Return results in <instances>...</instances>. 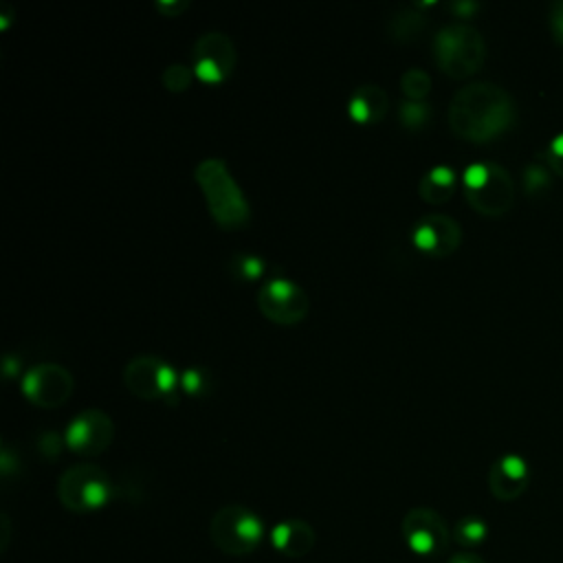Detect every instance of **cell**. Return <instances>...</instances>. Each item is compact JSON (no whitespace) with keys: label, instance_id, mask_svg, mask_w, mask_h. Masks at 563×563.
Segmentation results:
<instances>
[{"label":"cell","instance_id":"obj_1","mask_svg":"<svg viewBox=\"0 0 563 563\" xmlns=\"http://www.w3.org/2000/svg\"><path fill=\"white\" fill-rule=\"evenodd\" d=\"M515 101L493 81H471L449 103V128L464 141L488 143L515 123Z\"/></svg>","mask_w":563,"mask_h":563},{"label":"cell","instance_id":"obj_2","mask_svg":"<svg viewBox=\"0 0 563 563\" xmlns=\"http://www.w3.org/2000/svg\"><path fill=\"white\" fill-rule=\"evenodd\" d=\"M194 178L205 196L209 216L218 227L235 231L249 222L251 207L242 187L222 158H205L196 165Z\"/></svg>","mask_w":563,"mask_h":563},{"label":"cell","instance_id":"obj_3","mask_svg":"<svg viewBox=\"0 0 563 563\" xmlns=\"http://www.w3.org/2000/svg\"><path fill=\"white\" fill-rule=\"evenodd\" d=\"M433 57L440 70L453 79H466L486 62V42L482 33L464 22L442 26L433 37Z\"/></svg>","mask_w":563,"mask_h":563},{"label":"cell","instance_id":"obj_4","mask_svg":"<svg viewBox=\"0 0 563 563\" xmlns=\"http://www.w3.org/2000/svg\"><path fill=\"white\" fill-rule=\"evenodd\" d=\"M466 202L482 216L497 218L510 211L515 202V180L497 163H473L462 174Z\"/></svg>","mask_w":563,"mask_h":563},{"label":"cell","instance_id":"obj_5","mask_svg":"<svg viewBox=\"0 0 563 563\" xmlns=\"http://www.w3.org/2000/svg\"><path fill=\"white\" fill-rule=\"evenodd\" d=\"M266 528L260 515L242 504H227L218 508L209 521V537L213 545L229 556H246L260 548Z\"/></svg>","mask_w":563,"mask_h":563},{"label":"cell","instance_id":"obj_6","mask_svg":"<svg viewBox=\"0 0 563 563\" xmlns=\"http://www.w3.org/2000/svg\"><path fill=\"white\" fill-rule=\"evenodd\" d=\"M114 495V484L110 475L90 462L75 464L66 468L57 482V497L62 506L70 512L86 515L103 508Z\"/></svg>","mask_w":563,"mask_h":563},{"label":"cell","instance_id":"obj_7","mask_svg":"<svg viewBox=\"0 0 563 563\" xmlns=\"http://www.w3.org/2000/svg\"><path fill=\"white\" fill-rule=\"evenodd\" d=\"M123 385L141 400L174 398L180 387L176 369L154 354H139L123 367Z\"/></svg>","mask_w":563,"mask_h":563},{"label":"cell","instance_id":"obj_8","mask_svg":"<svg viewBox=\"0 0 563 563\" xmlns=\"http://www.w3.org/2000/svg\"><path fill=\"white\" fill-rule=\"evenodd\" d=\"M260 312L279 325H295L306 319L310 310V299L306 290L286 277L268 279L257 290Z\"/></svg>","mask_w":563,"mask_h":563},{"label":"cell","instance_id":"obj_9","mask_svg":"<svg viewBox=\"0 0 563 563\" xmlns=\"http://www.w3.org/2000/svg\"><path fill=\"white\" fill-rule=\"evenodd\" d=\"M235 62V44L222 31H207L191 46V68L200 81H224L227 77H231Z\"/></svg>","mask_w":563,"mask_h":563},{"label":"cell","instance_id":"obj_10","mask_svg":"<svg viewBox=\"0 0 563 563\" xmlns=\"http://www.w3.org/2000/svg\"><path fill=\"white\" fill-rule=\"evenodd\" d=\"M405 545L418 556H438L449 545V528L440 512L433 508H411L400 521Z\"/></svg>","mask_w":563,"mask_h":563},{"label":"cell","instance_id":"obj_11","mask_svg":"<svg viewBox=\"0 0 563 563\" xmlns=\"http://www.w3.org/2000/svg\"><path fill=\"white\" fill-rule=\"evenodd\" d=\"M73 389L75 378L59 363H37L29 367L22 378L24 396L42 409L62 407L73 396Z\"/></svg>","mask_w":563,"mask_h":563},{"label":"cell","instance_id":"obj_12","mask_svg":"<svg viewBox=\"0 0 563 563\" xmlns=\"http://www.w3.org/2000/svg\"><path fill=\"white\" fill-rule=\"evenodd\" d=\"M114 440V422L101 409H84L79 411L66 427L64 442L77 455H99Z\"/></svg>","mask_w":563,"mask_h":563},{"label":"cell","instance_id":"obj_13","mask_svg":"<svg viewBox=\"0 0 563 563\" xmlns=\"http://www.w3.org/2000/svg\"><path fill=\"white\" fill-rule=\"evenodd\" d=\"M413 244L431 257H449L462 244V227L446 213L422 216L413 227Z\"/></svg>","mask_w":563,"mask_h":563},{"label":"cell","instance_id":"obj_14","mask_svg":"<svg viewBox=\"0 0 563 563\" xmlns=\"http://www.w3.org/2000/svg\"><path fill=\"white\" fill-rule=\"evenodd\" d=\"M530 484L528 462L517 453L497 457L488 471V490L499 501H515Z\"/></svg>","mask_w":563,"mask_h":563},{"label":"cell","instance_id":"obj_15","mask_svg":"<svg viewBox=\"0 0 563 563\" xmlns=\"http://www.w3.org/2000/svg\"><path fill=\"white\" fill-rule=\"evenodd\" d=\"M314 541H317V534H314L312 526L303 519L290 517V519L275 523V528L271 530L273 548L288 559L306 556L314 548Z\"/></svg>","mask_w":563,"mask_h":563},{"label":"cell","instance_id":"obj_16","mask_svg":"<svg viewBox=\"0 0 563 563\" xmlns=\"http://www.w3.org/2000/svg\"><path fill=\"white\" fill-rule=\"evenodd\" d=\"M389 110V95L378 84H363L354 88L347 101V114L361 125L378 123Z\"/></svg>","mask_w":563,"mask_h":563},{"label":"cell","instance_id":"obj_17","mask_svg":"<svg viewBox=\"0 0 563 563\" xmlns=\"http://www.w3.org/2000/svg\"><path fill=\"white\" fill-rule=\"evenodd\" d=\"M455 189H457V174L449 165H435L418 180V196L427 205L449 202Z\"/></svg>","mask_w":563,"mask_h":563},{"label":"cell","instance_id":"obj_18","mask_svg":"<svg viewBox=\"0 0 563 563\" xmlns=\"http://www.w3.org/2000/svg\"><path fill=\"white\" fill-rule=\"evenodd\" d=\"M427 26V18L416 9H400L389 20V33L396 42H413Z\"/></svg>","mask_w":563,"mask_h":563},{"label":"cell","instance_id":"obj_19","mask_svg":"<svg viewBox=\"0 0 563 563\" xmlns=\"http://www.w3.org/2000/svg\"><path fill=\"white\" fill-rule=\"evenodd\" d=\"M486 537H488V526L477 515H466L457 519V523L453 526V539L464 548H475L484 543Z\"/></svg>","mask_w":563,"mask_h":563},{"label":"cell","instance_id":"obj_20","mask_svg":"<svg viewBox=\"0 0 563 563\" xmlns=\"http://www.w3.org/2000/svg\"><path fill=\"white\" fill-rule=\"evenodd\" d=\"M400 90L409 101H424L431 92V77L422 68H409L400 75Z\"/></svg>","mask_w":563,"mask_h":563},{"label":"cell","instance_id":"obj_21","mask_svg":"<svg viewBox=\"0 0 563 563\" xmlns=\"http://www.w3.org/2000/svg\"><path fill=\"white\" fill-rule=\"evenodd\" d=\"M552 185V172L543 163H530L523 169V191L528 198H539L543 196Z\"/></svg>","mask_w":563,"mask_h":563},{"label":"cell","instance_id":"obj_22","mask_svg":"<svg viewBox=\"0 0 563 563\" xmlns=\"http://www.w3.org/2000/svg\"><path fill=\"white\" fill-rule=\"evenodd\" d=\"M398 119L409 130H420L431 119V108L427 101H402L398 108Z\"/></svg>","mask_w":563,"mask_h":563},{"label":"cell","instance_id":"obj_23","mask_svg":"<svg viewBox=\"0 0 563 563\" xmlns=\"http://www.w3.org/2000/svg\"><path fill=\"white\" fill-rule=\"evenodd\" d=\"M194 68L187 66V64H169L163 75H161V81L163 86L169 90V92H183L191 86L194 81Z\"/></svg>","mask_w":563,"mask_h":563},{"label":"cell","instance_id":"obj_24","mask_svg":"<svg viewBox=\"0 0 563 563\" xmlns=\"http://www.w3.org/2000/svg\"><path fill=\"white\" fill-rule=\"evenodd\" d=\"M229 271L235 279H257L262 273H264V262L251 253H240L235 255L231 262H229Z\"/></svg>","mask_w":563,"mask_h":563},{"label":"cell","instance_id":"obj_25","mask_svg":"<svg viewBox=\"0 0 563 563\" xmlns=\"http://www.w3.org/2000/svg\"><path fill=\"white\" fill-rule=\"evenodd\" d=\"M180 387L187 394H202L209 389V374L202 367H189L180 374Z\"/></svg>","mask_w":563,"mask_h":563},{"label":"cell","instance_id":"obj_26","mask_svg":"<svg viewBox=\"0 0 563 563\" xmlns=\"http://www.w3.org/2000/svg\"><path fill=\"white\" fill-rule=\"evenodd\" d=\"M543 156H545V165L550 167V172H554L559 178H563V132L550 141Z\"/></svg>","mask_w":563,"mask_h":563},{"label":"cell","instance_id":"obj_27","mask_svg":"<svg viewBox=\"0 0 563 563\" xmlns=\"http://www.w3.org/2000/svg\"><path fill=\"white\" fill-rule=\"evenodd\" d=\"M548 24H550V33H552L554 42L563 44V0H556L550 4Z\"/></svg>","mask_w":563,"mask_h":563},{"label":"cell","instance_id":"obj_28","mask_svg":"<svg viewBox=\"0 0 563 563\" xmlns=\"http://www.w3.org/2000/svg\"><path fill=\"white\" fill-rule=\"evenodd\" d=\"M37 446H40L42 455H46V457H57L59 451H62V438H59L57 433H44Z\"/></svg>","mask_w":563,"mask_h":563},{"label":"cell","instance_id":"obj_29","mask_svg":"<svg viewBox=\"0 0 563 563\" xmlns=\"http://www.w3.org/2000/svg\"><path fill=\"white\" fill-rule=\"evenodd\" d=\"M189 7L187 0H167V2H156V9L167 15V18H174V15H180L185 9Z\"/></svg>","mask_w":563,"mask_h":563},{"label":"cell","instance_id":"obj_30","mask_svg":"<svg viewBox=\"0 0 563 563\" xmlns=\"http://www.w3.org/2000/svg\"><path fill=\"white\" fill-rule=\"evenodd\" d=\"M477 9H479V4H477V2H471V0H460V2H453V4H451V11H453L457 18H471Z\"/></svg>","mask_w":563,"mask_h":563},{"label":"cell","instance_id":"obj_31","mask_svg":"<svg viewBox=\"0 0 563 563\" xmlns=\"http://www.w3.org/2000/svg\"><path fill=\"white\" fill-rule=\"evenodd\" d=\"M446 563H486V561L475 552H457Z\"/></svg>","mask_w":563,"mask_h":563}]
</instances>
